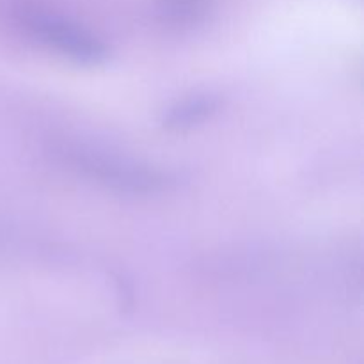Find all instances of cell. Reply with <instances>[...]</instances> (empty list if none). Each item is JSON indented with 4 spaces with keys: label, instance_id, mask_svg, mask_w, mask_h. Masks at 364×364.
Returning a JSON list of instances; mask_svg holds the SVG:
<instances>
[{
    "label": "cell",
    "instance_id": "obj_1",
    "mask_svg": "<svg viewBox=\"0 0 364 364\" xmlns=\"http://www.w3.org/2000/svg\"><path fill=\"white\" fill-rule=\"evenodd\" d=\"M55 155L82 176L121 192L155 194L173 183L160 171L82 142H63L57 146Z\"/></svg>",
    "mask_w": 364,
    "mask_h": 364
},
{
    "label": "cell",
    "instance_id": "obj_2",
    "mask_svg": "<svg viewBox=\"0 0 364 364\" xmlns=\"http://www.w3.org/2000/svg\"><path fill=\"white\" fill-rule=\"evenodd\" d=\"M18 18L32 38L60 55L82 64H100L107 59V46L95 34L68 18L39 7H23Z\"/></svg>",
    "mask_w": 364,
    "mask_h": 364
},
{
    "label": "cell",
    "instance_id": "obj_3",
    "mask_svg": "<svg viewBox=\"0 0 364 364\" xmlns=\"http://www.w3.org/2000/svg\"><path fill=\"white\" fill-rule=\"evenodd\" d=\"M217 109H219V100L215 96L203 95L183 100L178 105L171 107L169 112L164 117V127L171 130H185L205 121Z\"/></svg>",
    "mask_w": 364,
    "mask_h": 364
}]
</instances>
